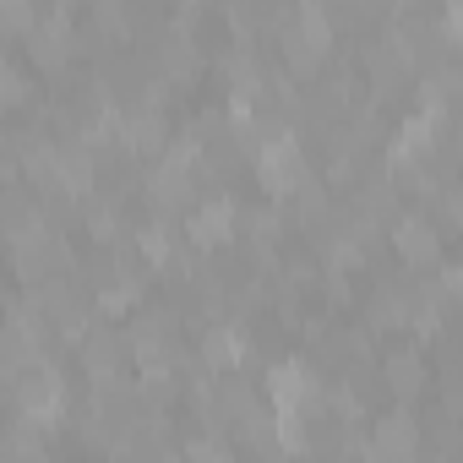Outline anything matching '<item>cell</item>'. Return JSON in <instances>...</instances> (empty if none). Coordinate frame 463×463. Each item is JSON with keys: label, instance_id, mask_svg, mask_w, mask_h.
I'll list each match as a JSON object with an SVG mask.
<instances>
[{"label": "cell", "instance_id": "6da1fadb", "mask_svg": "<svg viewBox=\"0 0 463 463\" xmlns=\"http://www.w3.org/2000/svg\"><path fill=\"white\" fill-rule=\"evenodd\" d=\"M5 22H11V27H27V22H33V11H27L22 0H5Z\"/></svg>", "mask_w": 463, "mask_h": 463}]
</instances>
